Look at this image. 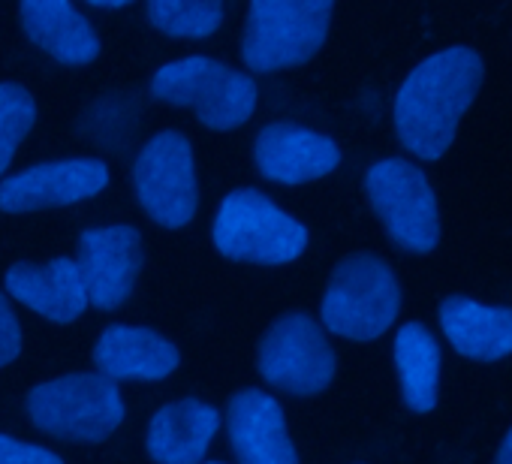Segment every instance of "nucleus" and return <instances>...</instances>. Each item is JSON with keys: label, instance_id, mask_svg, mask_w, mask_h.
I'll return each mask as SVG.
<instances>
[{"label": "nucleus", "instance_id": "nucleus-18", "mask_svg": "<svg viewBox=\"0 0 512 464\" xmlns=\"http://www.w3.org/2000/svg\"><path fill=\"white\" fill-rule=\"evenodd\" d=\"M25 34L58 64L85 67L100 58V37L88 16L64 0H28L19 7Z\"/></svg>", "mask_w": 512, "mask_h": 464}, {"label": "nucleus", "instance_id": "nucleus-15", "mask_svg": "<svg viewBox=\"0 0 512 464\" xmlns=\"http://www.w3.org/2000/svg\"><path fill=\"white\" fill-rule=\"evenodd\" d=\"M7 290L16 302L52 323H73L88 308L79 263L58 257L49 263H16L7 272Z\"/></svg>", "mask_w": 512, "mask_h": 464}, {"label": "nucleus", "instance_id": "nucleus-4", "mask_svg": "<svg viewBox=\"0 0 512 464\" xmlns=\"http://www.w3.org/2000/svg\"><path fill=\"white\" fill-rule=\"evenodd\" d=\"M401 314V284L392 266L377 254L347 257L326 293H323V323L332 335L347 341H377L383 338Z\"/></svg>", "mask_w": 512, "mask_h": 464}, {"label": "nucleus", "instance_id": "nucleus-6", "mask_svg": "<svg viewBox=\"0 0 512 464\" xmlns=\"http://www.w3.org/2000/svg\"><path fill=\"white\" fill-rule=\"evenodd\" d=\"M151 91L169 106L193 109L211 130H232L244 124L256 109L253 79L205 55L163 64L151 79Z\"/></svg>", "mask_w": 512, "mask_h": 464}, {"label": "nucleus", "instance_id": "nucleus-13", "mask_svg": "<svg viewBox=\"0 0 512 464\" xmlns=\"http://www.w3.org/2000/svg\"><path fill=\"white\" fill-rule=\"evenodd\" d=\"M226 425L241 464H299L284 407L269 392H235L226 407Z\"/></svg>", "mask_w": 512, "mask_h": 464}, {"label": "nucleus", "instance_id": "nucleus-11", "mask_svg": "<svg viewBox=\"0 0 512 464\" xmlns=\"http://www.w3.org/2000/svg\"><path fill=\"white\" fill-rule=\"evenodd\" d=\"M109 187V166L94 157L46 160L0 181L4 211H40L85 202Z\"/></svg>", "mask_w": 512, "mask_h": 464}, {"label": "nucleus", "instance_id": "nucleus-17", "mask_svg": "<svg viewBox=\"0 0 512 464\" xmlns=\"http://www.w3.org/2000/svg\"><path fill=\"white\" fill-rule=\"evenodd\" d=\"M440 332L449 344L473 362H500L512 356V308L482 305L467 296H449L437 311Z\"/></svg>", "mask_w": 512, "mask_h": 464}, {"label": "nucleus", "instance_id": "nucleus-24", "mask_svg": "<svg viewBox=\"0 0 512 464\" xmlns=\"http://www.w3.org/2000/svg\"><path fill=\"white\" fill-rule=\"evenodd\" d=\"M494 464H512V428L503 434V440H500V446H497V458H494Z\"/></svg>", "mask_w": 512, "mask_h": 464}, {"label": "nucleus", "instance_id": "nucleus-20", "mask_svg": "<svg viewBox=\"0 0 512 464\" xmlns=\"http://www.w3.org/2000/svg\"><path fill=\"white\" fill-rule=\"evenodd\" d=\"M148 22L166 34V37H178V40H202L211 37L223 19L226 10L220 4H187V0H154V4L145 7Z\"/></svg>", "mask_w": 512, "mask_h": 464}, {"label": "nucleus", "instance_id": "nucleus-10", "mask_svg": "<svg viewBox=\"0 0 512 464\" xmlns=\"http://www.w3.org/2000/svg\"><path fill=\"white\" fill-rule=\"evenodd\" d=\"M79 272L88 293V305L103 311L121 308L139 281L142 266V236L130 223L91 226L79 242Z\"/></svg>", "mask_w": 512, "mask_h": 464}, {"label": "nucleus", "instance_id": "nucleus-23", "mask_svg": "<svg viewBox=\"0 0 512 464\" xmlns=\"http://www.w3.org/2000/svg\"><path fill=\"white\" fill-rule=\"evenodd\" d=\"M19 353H22V326L7 296L0 293V368L16 362Z\"/></svg>", "mask_w": 512, "mask_h": 464}, {"label": "nucleus", "instance_id": "nucleus-7", "mask_svg": "<svg viewBox=\"0 0 512 464\" xmlns=\"http://www.w3.org/2000/svg\"><path fill=\"white\" fill-rule=\"evenodd\" d=\"M365 196L398 248L431 254L440 245V202L419 166L401 157L371 163L365 172Z\"/></svg>", "mask_w": 512, "mask_h": 464}, {"label": "nucleus", "instance_id": "nucleus-5", "mask_svg": "<svg viewBox=\"0 0 512 464\" xmlns=\"http://www.w3.org/2000/svg\"><path fill=\"white\" fill-rule=\"evenodd\" d=\"M335 7L293 4V0H256L247 10L241 61L256 73H281L311 61L332 28Z\"/></svg>", "mask_w": 512, "mask_h": 464}, {"label": "nucleus", "instance_id": "nucleus-14", "mask_svg": "<svg viewBox=\"0 0 512 464\" xmlns=\"http://www.w3.org/2000/svg\"><path fill=\"white\" fill-rule=\"evenodd\" d=\"M94 365L103 377L121 380H166L178 371V347L154 329L142 326H109L100 332L94 350Z\"/></svg>", "mask_w": 512, "mask_h": 464}, {"label": "nucleus", "instance_id": "nucleus-8", "mask_svg": "<svg viewBox=\"0 0 512 464\" xmlns=\"http://www.w3.org/2000/svg\"><path fill=\"white\" fill-rule=\"evenodd\" d=\"M133 190L151 220L166 229L187 226L199 208V181L190 139L178 130L151 136L136 154Z\"/></svg>", "mask_w": 512, "mask_h": 464}, {"label": "nucleus", "instance_id": "nucleus-22", "mask_svg": "<svg viewBox=\"0 0 512 464\" xmlns=\"http://www.w3.org/2000/svg\"><path fill=\"white\" fill-rule=\"evenodd\" d=\"M0 464H64V458L52 452L49 446L19 440L13 434L0 431Z\"/></svg>", "mask_w": 512, "mask_h": 464}, {"label": "nucleus", "instance_id": "nucleus-2", "mask_svg": "<svg viewBox=\"0 0 512 464\" xmlns=\"http://www.w3.org/2000/svg\"><path fill=\"white\" fill-rule=\"evenodd\" d=\"M214 248L241 263L287 266L308 248V226L260 190H232L214 211Z\"/></svg>", "mask_w": 512, "mask_h": 464}, {"label": "nucleus", "instance_id": "nucleus-1", "mask_svg": "<svg viewBox=\"0 0 512 464\" xmlns=\"http://www.w3.org/2000/svg\"><path fill=\"white\" fill-rule=\"evenodd\" d=\"M485 79V61L470 46H449L419 61L395 91L392 121L401 145L425 160H440L473 106Z\"/></svg>", "mask_w": 512, "mask_h": 464}, {"label": "nucleus", "instance_id": "nucleus-21", "mask_svg": "<svg viewBox=\"0 0 512 464\" xmlns=\"http://www.w3.org/2000/svg\"><path fill=\"white\" fill-rule=\"evenodd\" d=\"M37 106L25 85L19 82H0V175H4L25 142V136L34 130Z\"/></svg>", "mask_w": 512, "mask_h": 464}, {"label": "nucleus", "instance_id": "nucleus-16", "mask_svg": "<svg viewBox=\"0 0 512 464\" xmlns=\"http://www.w3.org/2000/svg\"><path fill=\"white\" fill-rule=\"evenodd\" d=\"M220 428L214 404L178 398L163 404L145 431V449L157 464H199Z\"/></svg>", "mask_w": 512, "mask_h": 464}, {"label": "nucleus", "instance_id": "nucleus-3", "mask_svg": "<svg viewBox=\"0 0 512 464\" xmlns=\"http://www.w3.org/2000/svg\"><path fill=\"white\" fill-rule=\"evenodd\" d=\"M25 410L46 434L97 443L115 434L127 416L121 386L100 371H73L31 389Z\"/></svg>", "mask_w": 512, "mask_h": 464}, {"label": "nucleus", "instance_id": "nucleus-19", "mask_svg": "<svg viewBox=\"0 0 512 464\" xmlns=\"http://www.w3.org/2000/svg\"><path fill=\"white\" fill-rule=\"evenodd\" d=\"M395 374L404 404L425 416L440 398V347L422 323H404L392 341Z\"/></svg>", "mask_w": 512, "mask_h": 464}, {"label": "nucleus", "instance_id": "nucleus-9", "mask_svg": "<svg viewBox=\"0 0 512 464\" xmlns=\"http://www.w3.org/2000/svg\"><path fill=\"white\" fill-rule=\"evenodd\" d=\"M263 380L290 395L323 392L338 371V356L323 326L308 314L281 317L263 338L256 353Z\"/></svg>", "mask_w": 512, "mask_h": 464}, {"label": "nucleus", "instance_id": "nucleus-12", "mask_svg": "<svg viewBox=\"0 0 512 464\" xmlns=\"http://www.w3.org/2000/svg\"><path fill=\"white\" fill-rule=\"evenodd\" d=\"M341 145L299 124H269L256 133L253 160L269 181L302 184L332 175L341 166Z\"/></svg>", "mask_w": 512, "mask_h": 464}, {"label": "nucleus", "instance_id": "nucleus-25", "mask_svg": "<svg viewBox=\"0 0 512 464\" xmlns=\"http://www.w3.org/2000/svg\"><path fill=\"white\" fill-rule=\"evenodd\" d=\"M205 464H223V461H205Z\"/></svg>", "mask_w": 512, "mask_h": 464}]
</instances>
